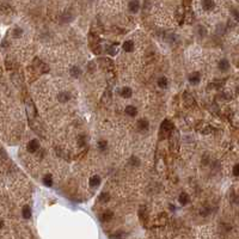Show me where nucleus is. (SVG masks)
Returning <instances> with one entry per match:
<instances>
[{
	"instance_id": "nucleus-18",
	"label": "nucleus",
	"mask_w": 239,
	"mask_h": 239,
	"mask_svg": "<svg viewBox=\"0 0 239 239\" xmlns=\"http://www.w3.org/2000/svg\"><path fill=\"white\" fill-rule=\"evenodd\" d=\"M71 74L74 77V78H77L78 75H80V68L79 67H72V70H71Z\"/></svg>"
},
{
	"instance_id": "nucleus-7",
	"label": "nucleus",
	"mask_w": 239,
	"mask_h": 239,
	"mask_svg": "<svg viewBox=\"0 0 239 239\" xmlns=\"http://www.w3.org/2000/svg\"><path fill=\"white\" fill-rule=\"evenodd\" d=\"M219 68H220L221 71H227V70L230 68V62H228V60L222 59L221 61L219 62Z\"/></svg>"
},
{
	"instance_id": "nucleus-21",
	"label": "nucleus",
	"mask_w": 239,
	"mask_h": 239,
	"mask_svg": "<svg viewBox=\"0 0 239 239\" xmlns=\"http://www.w3.org/2000/svg\"><path fill=\"white\" fill-rule=\"evenodd\" d=\"M233 175H234V176H238V175H239V166H238V165H235V166L233 167Z\"/></svg>"
},
{
	"instance_id": "nucleus-6",
	"label": "nucleus",
	"mask_w": 239,
	"mask_h": 239,
	"mask_svg": "<svg viewBox=\"0 0 239 239\" xmlns=\"http://www.w3.org/2000/svg\"><path fill=\"white\" fill-rule=\"evenodd\" d=\"M178 201H179V203L183 204V206L188 204V202H189V196H188V194L182 193L181 195H179V197H178Z\"/></svg>"
},
{
	"instance_id": "nucleus-2",
	"label": "nucleus",
	"mask_w": 239,
	"mask_h": 239,
	"mask_svg": "<svg viewBox=\"0 0 239 239\" xmlns=\"http://www.w3.org/2000/svg\"><path fill=\"white\" fill-rule=\"evenodd\" d=\"M38 147H40V145H38L37 140H31V141L28 143V151L31 152V153H34V152H36L37 149H38Z\"/></svg>"
},
{
	"instance_id": "nucleus-1",
	"label": "nucleus",
	"mask_w": 239,
	"mask_h": 239,
	"mask_svg": "<svg viewBox=\"0 0 239 239\" xmlns=\"http://www.w3.org/2000/svg\"><path fill=\"white\" fill-rule=\"evenodd\" d=\"M214 6H215V4H214L213 0H202V7H203V10L212 11L214 9Z\"/></svg>"
},
{
	"instance_id": "nucleus-10",
	"label": "nucleus",
	"mask_w": 239,
	"mask_h": 239,
	"mask_svg": "<svg viewBox=\"0 0 239 239\" xmlns=\"http://www.w3.org/2000/svg\"><path fill=\"white\" fill-rule=\"evenodd\" d=\"M26 112L29 115V117H34L35 116V108L31 103H28L26 104Z\"/></svg>"
},
{
	"instance_id": "nucleus-4",
	"label": "nucleus",
	"mask_w": 239,
	"mask_h": 239,
	"mask_svg": "<svg viewBox=\"0 0 239 239\" xmlns=\"http://www.w3.org/2000/svg\"><path fill=\"white\" fill-rule=\"evenodd\" d=\"M200 79H201V75H200L198 72H193V73H190V75H189V81H190L191 84H198V83H200Z\"/></svg>"
},
{
	"instance_id": "nucleus-3",
	"label": "nucleus",
	"mask_w": 239,
	"mask_h": 239,
	"mask_svg": "<svg viewBox=\"0 0 239 239\" xmlns=\"http://www.w3.org/2000/svg\"><path fill=\"white\" fill-rule=\"evenodd\" d=\"M128 9H129L130 12L135 13V12H138L140 10V3L138 1V0H132V1L129 3V5H128Z\"/></svg>"
},
{
	"instance_id": "nucleus-8",
	"label": "nucleus",
	"mask_w": 239,
	"mask_h": 239,
	"mask_svg": "<svg viewBox=\"0 0 239 239\" xmlns=\"http://www.w3.org/2000/svg\"><path fill=\"white\" fill-rule=\"evenodd\" d=\"M101 183V177L99 176H93L90 179V185L91 187H98Z\"/></svg>"
},
{
	"instance_id": "nucleus-15",
	"label": "nucleus",
	"mask_w": 239,
	"mask_h": 239,
	"mask_svg": "<svg viewBox=\"0 0 239 239\" xmlns=\"http://www.w3.org/2000/svg\"><path fill=\"white\" fill-rule=\"evenodd\" d=\"M43 183H44V185H47V187H51V185H53V178H51L50 175H47V176L43 178Z\"/></svg>"
},
{
	"instance_id": "nucleus-16",
	"label": "nucleus",
	"mask_w": 239,
	"mask_h": 239,
	"mask_svg": "<svg viewBox=\"0 0 239 239\" xmlns=\"http://www.w3.org/2000/svg\"><path fill=\"white\" fill-rule=\"evenodd\" d=\"M112 215H114V214H112L110 211L104 212V213H103V215H102V220H103V221H109V220L112 218Z\"/></svg>"
},
{
	"instance_id": "nucleus-5",
	"label": "nucleus",
	"mask_w": 239,
	"mask_h": 239,
	"mask_svg": "<svg viewBox=\"0 0 239 239\" xmlns=\"http://www.w3.org/2000/svg\"><path fill=\"white\" fill-rule=\"evenodd\" d=\"M138 128L140 130H147L148 129V121L147 120H139L138 121Z\"/></svg>"
},
{
	"instance_id": "nucleus-24",
	"label": "nucleus",
	"mask_w": 239,
	"mask_h": 239,
	"mask_svg": "<svg viewBox=\"0 0 239 239\" xmlns=\"http://www.w3.org/2000/svg\"><path fill=\"white\" fill-rule=\"evenodd\" d=\"M3 227V221H0V228Z\"/></svg>"
},
{
	"instance_id": "nucleus-19",
	"label": "nucleus",
	"mask_w": 239,
	"mask_h": 239,
	"mask_svg": "<svg viewBox=\"0 0 239 239\" xmlns=\"http://www.w3.org/2000/svg\"><path fill=\"white\" fill-rule=\"evenodd\" d=\"M110 200V196H109V194H105V193H103L101 196H99V201L101 202H103V203H106L108 201Z\"/></svg>"
},
{
	"instance_id": "nucleus-12",
	"label": "nucleus",
	"mask_w": 239,
	"mask_h": 239,
	"mask_svg": "<svg viewBox=\"0 0 239 239\" xmlns=\"http://www.w3.org/2000/svg\"><path fill=\"white\" fill-rule=\"evenodd\" d=\"M136 112H138V110H136V108L133 106V105H129V106L126 108V114L129 115V116H135Z\"/></svg>"
},
{
	"instance_id": "nucleus-23",
	"label": "nucleus",
	"mask_w": 239,
	"mask_h": 239,
	"mask_svg": "<svg viewBox=\"0 0 239 239\" xmlns=\"http://www.w3.org/2000/svg\"><path fill=\"white\" fill-rule=\"evenodd\" d=\"M115 53H117V51H115V47H111V49H110V54H115Z\"/></svg>"
},
{
	"instance_id": "nucleus-13",
	"label": "nucleus",
	"mask_w": 239,
	"mask_h": 239,
	"mask_svg": "<svg viewBox=\"0 0 239 239\" xmlns=\"http://www.w3.org/2000/svg\"><path fill=\"white\" fill-rule=\"evenodd\" d=\"M23 217L25 219H30V217H31V209H30L29 206H24V208H23Z\"/></svg>"
},
{
	"instance_id": "nucleus-25",
	"label": "nucleus",
	"mask_w": 239,
	"mask_h": 239,
	"mask_svg": "<svg viewBox=\"0 0 239 239\" xmlns=\"http://www.w3.org/2000/svg\"><path fill=\"white\" fill-rule=\"evenodd\" d=\"M185 1H187V3H189V1H190V0H185Z\"/></svg>"
},
{
	"instance_id": "nucleus-22",
	"label": "nucleus",
	"mask_w": 239,
	"mask_h": 239,
	"mask_svg": "<svg viewBox=\"0 0 239 239\" xmlns=\"http://www.w3.org/2000/svg\"><path fill=\"white\" fill-rule=\"evenodd\" d=\"M13 35H14V36H16V37H18V36H20V35H22V30H20V29H18V28H17V29H16V30H14V34H13Z\"/></svg>"
},
{
	"instance_id": "nucleus-20",
	"label": "nucleus",
	"mask_w": 239,
	"mask_h": 239,
	"mask_svg": "<svg viewBox=\"0 0 239 239\" xmlns=\"http://www.w3.org/2000/svg\"><path fill=\"white\" fill-rule=\"evenodd\" d=\"M98 146H99L101 149H105L106 148V141H99Z\"/></svg>"
},
{
	"instance_id": "nucleus-9",
	"label": "nucleus",
	"mask_w": 239,
	"mask_h": 239,
	"mask_svg": "<svg viewBox=\"0 0 239 239\" xmlns=\"http://www.w3.org/2000/svg\"><path fill=\"white\" fill-rule=\"evenodd\" d=\"M123 49H125L126 51H128V53L133 51V49H134V43H133V41H126V42L123 43Z\"/></svg>"
},
{
	"instance_id": "nucleus-14",
	"label": "nucleus",
	"mask_w": 239,
	"mask_h": 239,
	"mask_svg": "<svg viewBox=\"0 0 239 239\" xmlns=\"http://www.w3.org/2000/svg\"><path fill=\"white\" fill-rule=\"evenodd\" d=\"M70 99V93L68 92H61L59 93V101L60 102H67Z\"/></svg>"
},
{
	"instance_id": "nucleus-11",
	"label": "nucleus",
	"mask_w": 239,
	"mask_h": 239,
	"mask_svg": "<svg viewBox=\"0 0 239 239\" xmlns=\"http://www.w3.org/2000/svg\"><path fill=\"white\" fill-rule=\"evenodd\" d=\"M121 95H122L123 98H129V97L132 96V88H129V87H123L122 91H121Z\"/></svg>"
},
{
	"instance_id": "nucleus-17",
	"label": "nucleus",
	"mask_w": 239,
	"mask_h": 239,
	"mask_svg": "<svg viewBox=\"0 0 239 239\" xmlns=\"http://www.w3.org/2000/svg\"><path fill=\"white\" fill-rule=\"evenodd\" d=\"M158 85H159V87L165 88V87L167 86V79H166V78H160V79L158 80Z\"/></svg>"
}]
</instances>
